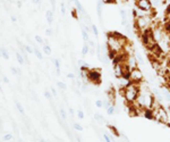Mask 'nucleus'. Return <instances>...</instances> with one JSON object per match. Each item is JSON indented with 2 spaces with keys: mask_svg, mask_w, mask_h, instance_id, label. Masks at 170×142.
Here are the masks:
<instances>
[{
  "mask_svg": "<svg viewBox=\"0 0 170 142\" xmlns=\"http://www.w3.org/2000/svg\"><path fill=\"white\" fill-rule=\"evenodd\" d=\"M152 24H153V16L144 14V15H138L134 19V26L133 27L136 31V33L140 35L143 31L152 27Z\"/></svg>",
  "mask_w": 170,
  "mask_h": 142,
  "instance_id": "obj_1",
  "label": "nucleus"
},
{
  "mask_svg": "<svg viewBox=\"0 0 170 142\" xmlns=\"http://www.w3.org/2000/svg\"><path fill=\"white\" fill-rule=\"evenodd\" d=\"M121 91V95L125 99L126 103H134L136 102V100L140 95V91H141V86L140 84H136V83H132L127 86L126 89H120Z\"/></svg>",
  "mask_w": 170,
  "mask_h": 142,
  "instance_id": "obj_2",
  "label": "nucleus"
},
{
  "mask_svg": "<svg viewBox=\"0 0 170 142\" xmlns=\"http://www.w3.org/2000/svg\"><path fill=\"white\" fill-rule=\"evenodd\" d=\"M153 112V117L154 119L161 124H168L170 122V117H169V114L167 112V109L163 106L159 105L158 107H154V108H151Z\"/></svg>",
  "mask_w": 170,
  "mask_h": 142,
  "instance_id": "obj_3",
  "label": "nucleus"
},
{
  "mask_svg": "<svg viewBox=\"0 0 170 142\" xmlns=\"http://www.w3.org/2000/svg\"><path fill=\"white\" fill-rule=\"evenodd\" d=\"M140 38H141V41H142V44L144 47L146 48V50H150L152 47H154L157 44V41L154 39L153 36V30L152 27H150L148 30L143 31L142 33L140 34Z\"/></svg>",
  "mask_w": 170,
  "mask_h": 142,
  "instance_id": "obj_4",
  "label": "nucleus"
},
{
  "mask_svg": "<svg viewBox=\"0 0 170 142\" xmlns=\"http://www.w3.org/2000/svg\"><path fill=\"white\" fill-rule=\"evenodd\" d=\"M87 82H90L94 85H100L102 82V74H101V69L98 68H92L88 71L87 73Z\"/></svg>",
  "mask_w": 170,
  "mask_h": 142,
  "instance_id": "obj_5",
  "label": "nucleus"
},
{
  "mask_svg": "<svg viewBox=\"0 0 170 142\" xmlns=\"http://www.w3.org/2000/svg\"><path fill=\"white\" fill-rule=\"evenodd\" d=\"M135 6L140 12L144 14H151L153 10L151 0H135Z\"/></svg>",
  "mask_w": 170,
  "mask_h": 142,
  "instance_id": "obj_6",
  "label": "nucleus"
},
{
  "mask_svg": "<svg viewBox=\"0 0 170 142\" xmlns=\"http://www.w3.org/2000/svg\"><path fill=\"white\" fill-rule=\"evenodd\" d=\"M129 80L132 83H136V84H141L144 80V74L138 67L131 69V74H129Z\"/></svg>",
  "mask_w": 170,
  "mask_h": 142,
  "instance_id": "obj_7",
  "label": "nucleus"
},
{
  "mask_svg": "<svg viewBox=\"0 0 170 142\" xmlns=\"http://www.w3.org/2000/svg\"><path fill=\"white\" fill-rule=\"evenodd\" d=\"M160 93H161L163 100L167 101V102L170 105V89L166 85V84L160 86Z\"/></svg>",
  "mask_w": 170,
  "mask_h": 142,
  "instance_id": "obj_8",
  "label": "nucleus"
},
{
  "mask_svg": "<svg viewBox=\"0 0 170 142\" xmlns=\"http://www.w3.org/2000/svg\"><path fill=\"white\" fill-rule=\"evenodd\" d=\"M128 66H129V68L133 69L135 68V67H137V65H138V63H137V59H136V56H134V55H129V56L127 57V60L125 61Z\"/></svg>",
  "mask_w": 170,
  "mask_h": 142,
  "instance_id": "obj_9",
  "label": "nucleus"
},
{
  "mask_svg": "<svg viewBox=\"0 0 170 142\" xmlns=\"http://www.w3.org/2000/svg\"><path fill=\"white\" fill-rule=\"evenodd\" d=\"M113 75L116 76V78L122 77V63L113 65Z\"/></svg>",
  "mask_w": 170,
  "mask_h": 142,
  "instance_id": "obj_10",
  "label": "nucleus"
},
{
  "mask_svg": "<svg viewBox=\"0 0 170 142\" xmlns=\"http://www.w3.org/2000/svg\"><path fill=\"white\" fill-rule=\"evenodd\" d=\"M118 80H119V88L120 89H126L129 84H132V81L128 80V78L121 77V78H118Z\"/></svg>",
  "mask_w": 170,
  "mask_h": 142,
  "instance_id": "obj_11",
  "label": "nucleus"
},
{
  "mask_svg": "<svg viewBox=\"0 0 170 142\" xmlns=\"http://www.w3.org/2000/svg\"><path fill=\"white\" fill-rule=\"evenodd\" d=\"M102 6H103V2L99 0L98 4H96V13H98V16H99V19L102 21Z\"/></svg>",
  "mask_w": 170,
  "mask_h": 142,
  "instance_id": "obj_12",
  "label": "nucleus"
},
{
  "mask_svg": "<svg viewBox=\"0 0 170 142\" xmlns=\"http://www.w3.org/2000/svg\"><path fill=\"white\" fill-rule=\"evenodd\" d=\"M75 5H76V9L78 10L79 13L82 14V15H84V16H86V12H85V9L83 8V6H82V4L79 2L78 0H74Z\"/></svg>",
  "mask_w": 170,
  "mask_h": 142,
  "instance_id": "obj_13",
  "label": "nucleus"
},
{
  "mask_svg": "<svg viewBox=\"0 0 170 142\" xmlns=\"http://www.w3.org/2000/svg\"><path fill=\"white\" fill-rule=\"evenodd\" d=\"M45 16H47V22H48L49 25H51L52 24V21H53V13L52 10H48L47 14H45Z\"/></svg>",
  "mask_w": 170,
  "mask_h": 142,
  "instance_id": "obj_14",
  "label": "nucleus"
},
{
  "mask_svg": "<svg viewBox=\"0 0 170 142\" xmlns=\"http://www.w3.org/2000/svg\"><path fill=\"white\" fill-rule=\"evenodd\" d=\"M162 29L166 34H170V21H166V23L162 25Z\"/></svg>",
  "mask_w": 170,
  "mask_h": 142,
  "instance_id": "obj_15",
  "label": "nucleus"
},
{
  "mask_svg": "<svg viewBox=\"0 0 170 142\" xmlns=\"http://www.w3.org/2000/svg\"><path fill=\"white\" fill-rule=\"evenodd\" d=\"M105 109H107V114H108V115H110V116H111V115H113V114L116 112V107H115V105H113V103H111L109 107L105 108Z\"/></svg>",
  "mask_w": 170,
  "mask_h": 142,
  "instance_id": "obj_16",
  "label": "nucleus"
},
{
  "mask_svg": "<svg viewBox=\"0 0 170 142\" xmlns=\"http://www.w3.org/2000/svg\"><path fill=\"white\" fill-rule=\"evenodd\" d=\"M0 56L2 57L4 59H9V55L8 51L5 49V48H0Z\"/></svg>",
  "mask_w": 170,
  "mask_h": 142,
  "instance_id": "obj_17",
  "label": "nucleus"
},
{
  "mask_svg": "<svg viewBox=\"0 0 170 142\" xmlns=\"http://www.w3.org/2000/svg\"><path fill=\"white\" fill-rule=\"evenodd\" d=\"M165 17H166V21H170V2L167 5L166 10H165Z\"/></svg>",
  "mask_w": 170,
  "mask_h": 142,
  "instance_id": "obj_18",
  "label": "nucleus"
},
{
  "mask_svg": "<svg viewBox=\"0 0 170 142\" xmlns=\"http://www.w3.org/2000/svg\"><path fill=\"white\" fill-rule=\"evenodd\" d=\"M108 129H109L110 131L112 132L115 136H120V134H119V132H118V130L116 129V126H112V125H108Z\"/></svg>",
  "mask_w": 170,
  "mask_h": 142,
  "instance_id": "obj_19",
  "label": "nucleus"
},
{
  "mask_svg": "<svg viewBox=\"0 0 170 142\" xmlns=\"http://www.w3.org/2000/svg\"><path fill=\"white\" fill-rule=\"evenodd\" d=\"M88 51H90L88 44H87V42H85L83 44V48H82V55H83V56H86L87 53H88Z\"/></svg>",
  "mask_w": 170,
  "mask_h": 142,
  "instance_id": "obj_20",
  "label": "nucleus"
},
{
  "mask_svg": "<svg viewBox=\"0 0 170 142\" xmlns=\"http://www.w3.org/2000/svg\"><path fill=\"white\" fill-rule=\"evenodd\" d=\"M43 52L45 53V55H51V53H52L51 47H50L49 44H45V46H43Z\"/></svg>",
  "mask_w": 170,
  "mask_h": 142,
  "instance_id": "obj_21",
  "label": "nucleus"
},
{
  "mask_svg": "<svg viewBox=\"0 0 170 142\" xmlns=\"http://www.w3.org/2000/svg\"><path fill=\"white\" fill-rule=\"evenodd\" d=\"M33 50H34V55H35L36 57H38V59H40V60H42V59H43V55L41 53V51H40V50L38 49V48H34Z\"/></svg>",
  "mask_w": 170,
  "mask_h": 142,
  "instance_id": "obj_22",
  "label": "nucleus"
},
{
  "mask_svg": "<svg viewBox=\"0 0 170 142\" xmlns=\"http://www.w3.org/2000/svg\"><path fill=\"white\" fill-rule=\"evenodd\" d=\"M53 64L57 68V74H60V60L59 59H53Z\"/></svg>",
  "mask_w": 170,
  "mask_h": 142,
  "instance_id": "obj_23",
  "label": "nucleus"
},
{
  "mask_svg": "<svg viewBox=\"0 0 170 142\" xmlns=\"http://www.w3.org/2000/svg\"><path fill=\"white\" fill-rule=\"evenodd\" d=\"M94 119L99 122H102V123H105L104 117L102 116V115H100V114H94Z\"/></svg>",
  "mask_w": 170,
  "mask_h": 142,
  "instance_id": "obj_24",
  "label": "nucleus"
},
{
  "mask_svg": "<svg viewBox=\"0 0 170 142\" xmlns=\"http://www.w3.org/2000/svg\"><path fill=\"white\" fill-rule=\"evenodd\" d=\"M82 35H83V40L85 41V42H88V41H90V38H88V32H86L84 29L82 30Z\"/></svg>",
  "mask_w": 170,
  "mask_h": 142,
  "instance_id": "obj_25",
  "label": "nucleus"
},
{
  "mask_svg": "<svg viewBox=\"0 0 170 142\" xmlns=\"http://www.w3.org/2000/svg\"><path fill=\"white\" fill-rule=\"evenodd\" d=\"M16 107H17V109H18V112H21V114H23V115H24V114H25V110H24V107H23L22 105H21V103L18 102V101H16Z\"/></svg>",
  "mask_w": 170,
  "mask_h": 142,
  "instance_id": "obj_26",
  "label": "nucleus"
},
{
  "mask_svg": "<svg viewBox=\"0 0 170 142\" xmlns=\"http://www.w3.org/2000/svg\"><path fill=\"white\" fill-rule=\"evenodd\" d=\"M16 58H17V61L21 65H23L24 64V57L19 53V52H16Z\"/></svg>",
  "mask_w": 170,
  "mask_h": 142,
  "instance_id": "obj_27",
  "label": "nucleus"
},
{
  "mask_svg": "<svg viewBox=\"0 0 170 142\" xmlns=\"http://www.w3.org/2000/svg\"><path fill=\"white\" fill-rule=\"evenodd\" d=\"M91 30H92V32H93V34H94V35L96 36V38H98V35H99V30H98L96 25L92 24V25H91Z\"/></svg>",
  "mask_w": 170,
  "mask_h": 142,
  "instance_id": "obj_28",
  "label": "nucleus"
},
{
  "mask_svg": "<svg viewBox=\"0 0 170 142\" xmlns=\"http://www.w3.org/2000/svg\"><path fill=\"white\" fill-rule=\"evenodd\" d=\"M57 84H58V86L60 88L61 90H67V85H66V84H65V83H64V82H61V81H58V83H57Z\"/></svg>",
  "mask_w": 170,
  "mask_h": 142,
  "instance_id": "obj_29",
  "label": "nucleus"
},
{
  "mask_svg": "<svg viewBox=\"0 0 170 142\" xmlns=\"http://www.w3.org/2000/svg\"><path fill=\"white\" fill-rule=\"evenodd\" d=\"M102 136H103V140H104V142H112V141H111V139H110V135L108 133H103V134H102Z\"/></svg>",
  "mask_w": 170,
  "mask_h": 142,
  "instance_id": "obj_30",
  "label": "nucleus"
},
{
  "mask_svg": "<svg viewBox=\"0 0 170 142\" xmlns=\"http://www.w3.org/2000/svg\"><path fill=\"white\" fill-rule=\"evenodd\" d=\"M74 129L76 130V131H79V132H81V131H83V126L81 124H78V123H74Z\"/></svg>",
  "mask_w": 170,
  "mask_h": 142,
  "instance_id": "obj_31",
  "label": "nucleus"
},
{
  "mask_svg": "<svg viewBox=\"0 0 170 142\" xmlns=\"http://www.w3.org/2000/svg\"><path fill=\"white\" fill-rule=\"evenodd\" d=\"M59 112H60L61 118H62V119H66V118H67V115H66V112H65V109H64V108H60Z\"/></svg>",
  "mask_w": 170,
  "mask_h": 142,
  "instance_id": "obj_32",
  "label": "nucleus"
},
{
  "mask_svg": "<svg viewBox=\"0 0 170 142\" xmlns=\"http://www.w3.org/2000/svg\"><path fill=\"white\" fill-rule=\"evenodd\" d=\"M95 106L98 108H102V107H103V101H102V100H100V99H98L95 101Z\"/></svg>",
  "mask_w": 170,
  "mask_h": 142,
  "instance_id": "obj_33",
  "label": "nucleus"
},
{
  "mask_svg": "<svg viewBox=\"0 0 170 142\" xmlns=\"http://www.w3.org/2000/svg\"><path fill=\"white\" fill-rule=\"evenodd\" d=\"M119 14H120V17L121 18H127V14L124 9H120V10H119Z\"/></svg>",
  "mask_w": 170,
  "mask_h": 142,
  "instance_id": "obj_34",
  "label": "nucleus"
},
{
  "mask_svg": "<svg viewBox=\"0 0 170 142\" xmlns=\"http://www.w3.org/2000/svg\"><path fill=\"white\" fill-rule=\"evenodd\" d=\"M44 97H45V98H47V99H52V95H51V93H50V92H49V91H44Z\"/></svg>",
  "mask_w": 170,
  "mask_h": 142,
  "instance_id": "obj_35",
  "label": "nucleus"
},
{
  "mask_svg": "<svg viewBox=\"0 0 170 142\" xmlns=\"http://www.w3.org/2000/svg\"><path fill=\"white\" fill-rule=\"evenodd\" d=\"M34 38H35V41H36L38 43H43V39H42L40 35H35Z\"/></svg>",
  "mask_w": 170,
  "mask_h": 142,
  "instance_id": "obj_36",
  "label": "nucleus"
},
{
  "mask_svg": "<svg viewBox=\"0 0 170 142\" xmlns=\"http://www.w3.org/2000/svg\"><path fill=\"white\" fill-rule=\"evenodd\" d=\"M77 117H78L79 119H83V118H84V112H83V110H78V112H77Z\"/></svg>",
  "mask_w": 170,
  "mask_h": 142,
  "instance_id": "obj_37",
  "label": "nucleus"
},
{
  "mask_svg": "<svg viewBox=\"0 0 170 142\" xmlns=\"http://www.w3.org/2000/svg\"><path fill=\"white\" fill-rule=\"evenodd\" d=\"M11 139H13V135H11V134H6L4 136L5 141H9V140H11Z\"/></svg>",
  "mask_w": 170,
  "mask_h": 142,
  "instance_id": "obj_38",
  "label": "nucleus"
},
{
  "mask_svg": "<svg viewBox=\"0 0 170 142\" xmlns=\"http://www.w3.org/2000/svg\"><path fill=\"white\" fill-rule=\"evenodd\" d=\"M25 50H26L28 53H33V52H34V50H33V49H32L30 46H25Z\"/></svg>",
  "mask_w": 170,
  "mask_h": 142,
  "instance_id": "obj_39",
  "label": "nucleus"
},
{
  "mask_svg": "<svg viewBox=\"0 0 170 142\" xmlns=\"http://www.w3.org/2000/svg\"><path fill=\"white\" fill-rule=\"evenodd\" d=\"M45 34L48 35V36H51V35H52V30H51V29H47V30H45Z\"/></svg>",
  "mask_w": 170,
  "mask_h": 142,
  "instance_id": "obj_40",
  "label": "nucleus"
},
{
  "mask_svg": "<svg viewBox=\"0 0 170 142\" xmlns=\"http://www.w3.org/2000/svg\"><path fill=\"white\" fill-rule=\"evenodd\" d=\"M61 13H62V15H65V13H66V8H65V4L64 2H61Z\"/></svg>",
  "mask_w": 170,
  "mask_h": 142,
  "instance_id": "obj_41",
  "label": "nucleus"
},
{
  "mask_svg": "<svg viewBox=\"0 0 170 142\" xmlns=\"http://www.w3.org/2000/svg\"><path fill=\"white\" fill-rule=\"evenodd\" d=\"M103 4H111V2H115V0H101Z\"/></svg>",
  "mask_w": 170,
  "mask_h": 142,
  "instance_id": "obj_42",
  "label": "nucleus"
},
{
  "mask_svg": "<svg viewBox=\"0 0 170 142\" xmlns=\"http://www.w3.org/2000/svg\"><path fill=\"white\" fill-rule=\"evenodd\" d=\"M10 71H11V73L14 74V75H15V74H17L18 73V71L16 68H15V67H11V68H10Z\"/></svg>",
  "mask_w": 170,
  "mask_h": 142,
  "instance_id": "obj_43",
  "label": "nucleus"
},
{
  "mask_svg": "<svg viewBox=\"0 0 170 142\" xmlns=\"http://www.w3.org/2000/svg\"><path fill=\"white\" fill-rule=\"evenodd\" d=\"M67 77H68V78H71V80H74L75 75H74L73 73H69V74H67Z\"/></svg>",
  "mask_w": 170,
  "mask_h": 142,
  "instance_id": "obj_44",
  "label": "nucleus"
},
{
  "mask_svg": "<svg viewBox=\"0 0 170 142\" xmlns=\"http://www.w3.org/2000/svg\"><path fill=\"white\" fill-rule=\"evenodd\" d=\"M71 15H73L75 18L78 17V16H77V14H76V10H75V9H73V10H71Z\"/></svg>",
  "mask_w": 170,
  "mask_h": 142,
  "instance_id": "obj_45",
  "label": "nucleus"
},
{
  "mask_svg": "<svg viewBox=\"0 0 170 142\" xmlns=\"http://www.w3.org/2000/svg\"><path fill=\"white\" fill-rule=\"evenodd\" d=\"M51 92H52V95H55V97H57V91L55 90V89H53V88H52V89H51Z\"/></svg>",
  "mask_w": 170,
  "mask_h": 142,
  "instance_id": "obj_46",
  "label": "nucleus"
},
{
  "mask_svg": "<svg viewBox=\"0 0 170 142\" xmlns=\"http://www.w3.org/2000/svg\"><path fill=\"white\" fill-rule=\"evenodd\" d=\"M2 80H4V82H5V83H8V82H9L8 77H6V76H4V77H2Z\"/></svg>",
  "mask_w": 170,
  "mask_h": 142,
  "instance_id": "obj_47",
  "label": "nucleus"
},
{
  "mask_svg": "<svg viewBox=\"0 0 170 142\" xmlns=\"http://www.w3.org/2000/svg\"><path fill=\"white\" fill-rule=\"evenodd\" d=\"M10 19H11L13 22H16V19H17V18L15 17V16H11V17H10Z\"/></svg>",
  "mask_w": 170,
  "mask_h": 142,
  "instance_id": "obj_48",
  "label": "nucleus"
},
{
  "mask_svg": "<svg viewBox=\"0 0 170 142\" xmlns=\"http://www.w3.org/2000/svg\"><path fill=\"white\" fill-rule=\"evenodd\" d=\"M69 112L71 115H74V109H73V108H69Z\"/></svg>",
  "mask_w": 170,
  "mask_h": 142,
  "instance_id": "obj_49",
  "label": "nucleus"
},
{
  "mask_svg": "<svg viewBox=\"0 0 170 142\" xmlns=\"http://www.w3.org/2000/svg\"><path fill=\"white\" fill-rule=\"evenodd\" d=\"M33 2H34V4H39L40 0H33Z\"/></svg>",
  "mask_w": 170,
  "mask_h": 142,
  "instance_id": "obj_50",
  "label": "nucleus"
},
{
  "mask_svg": "<svg viewBox=\"0 0 170 142\" xmlns=\"http://www.w3.org/2000/svg\"><path fill=\"white\" fill-rule=\"evenodd\" d=\"M76 140H77V142H82V140H81L78 136H76Z\"/></svg>",
  "mask_w": 170,
  "mask_h": 142,
  "instance_id": "obj_51",
  "label": "nucleus"
},
{
  "mask_svg": "<svg viewBox=\"0 0 170 142\" xmlns=\"http://www.w3.org/2000/svg\"><path fill=\"white\" fill-rule=\"evenodd\" d=\"M40 142H47V141H45L44 139H42V138H41V139H40Z\"/></svg>",
  "mask_w": 170,
  "mask_h": 142,
  "instance_id": "obj_52",
  "label": "nucleus"
},
{
  "mask_svg": "<svg viewBox=\"0 0 170 142\" xmlns=\"http://www.w3.org/2000/svg\"><path fill=\"white\" fill-rule=\"evenodd\" d=\"M0 92H2V88H1V85H0Z\"/></svg>",
  "mask_w": 170,
  "mask_h": 142,
  "instance_id": "obj_53",
  "label": "nucleus"
}]
</instances>
